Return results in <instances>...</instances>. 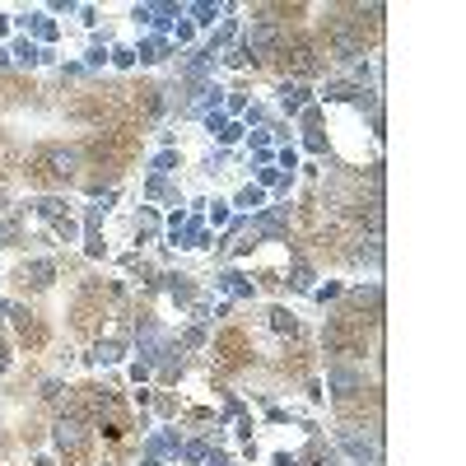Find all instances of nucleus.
Listing matches in <instances>:
<instances>
[{"instance_id":"f257e3e1","label":"nucleus","mask_w":466,"mask_h":466,"mask_svg":"<svg viewBox=\"0 0 466 466\" xmlns=\"http://www.w3.org/2000/svg\"><path fill=\"white\" fill-rule=\"evenodd\" d=\"M57 438H61L65 447H75V443H79V425H61V429H57Z\"/></svg>"}]
</instances>
